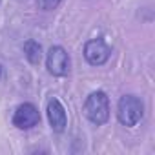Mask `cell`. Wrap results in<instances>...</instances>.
Returning <instances> with one entry per match:
<instances>
[{"mask_svg":"<svg viewBox=\"0 0 155 155\" xmlns=\"http://www.w3.org/2000/svg\"><path fill=\"white\" fill-rule=\"evenodd\" d=\"M144 115V104L137 95H122L117 104V119L122 126L133 128Z\"/></svg>","mask_w":155,"mask_h":155,"instance_id":"7a4b0ae2","label":"cell"},{"mask_svg":"<svg viewBox=\"0 0 155 155\" xmlns=\"http://www.w3.org/2000/svg\"><path fill=\"white\" fill-rule=\"evenodd\" d=\"M48 71L55 77H64L69 73V55L62 46H51L46 58Z\"/></svg>","mask_w":155,"mask_h":155,"instance_id":"277c9868","label":"cell"},{"mask_svg":"<svg viewBox=\"0 0 155 155\" xmlns=\"http://www.w3.org/2000/svg\"><path fill=\"white\" fill-rule=\"evenodd\" d=\"M110 55H111V49H110V46L102 38H91V40H88L84 44V58L91 66L106 64Z\"/></svg>","mask_w":155,"mask_h":155,"instance_id":"5b68a950","label":"cell"},{"mask_svg":"<svg viewBox=\"0 0 155 155\" xmlns=\"http://www.w3.org/2000/svg\"><path fill=\"white\" fill-rule=\"evenodd\" d=\"M40 122L38 108L31 102H22L17 106L13 113V126L18 130H31Z\"/></svg>","mask_w":155,"mask_h":155,"instance_id":"3957f363","label":"cell"},{"mask_svg":"<svg viewBox=\"0 0 155 155\" xmlns=\"http://www.w3.org/2000/svg\"><path fill=\"white\" fill-rule=\"evenodd\" d=\"M48 120H49V126L55 133H62L68 126V115H66V110L62 106V102L55 97H51L48 101Z\"/></svg>","mask_w":155,"mask_h":155,"instance_id":"8992f818","label":"cell"},{"mask_svg":"<svg viewBox=\"0 0 155 155\" xmlns=\"http://www.w3.org/2000/svg\"><path fill=\"white\" fill-rule=\"evenodd\" d=\"M84 113L90 122L95 126H102L110 119V99L104 91H93L88 95L84 102Z\"/></svg>","mask_w":155,"mask_h":155,"instance_id":"6da1fadb","label":"cell"},{"mask_svg":"<svg viewBox=\"0 0 155 155\" xmlns=\"http://www.w3.org/2000/svg\"><path fill=\"white\" fill-rule=\"evenodd\" d=\"M24 55H26V58H28L29 64L38 66L40 60H42V46L37 40H28L24 44Z\"/></svg>","mask_w":155,"mask_h":155,"instance_id":"52a82bcc","label":"cell"},{"mask_svg":"<svg viewBox=\"0 0 155 155\" xmlns=\"http://www.w3.org/2000/svg\"><path fill=\"white\" fill-rule=\"evenodd\" d=\"M62 0H40V8L46 9V11H51V9H57L60 6Z\"/></svg>","mask_w":155,"mask_h":155,"instance_id":"ba28073f","label":"cell"},{"mask_svg":"<svg viewBox=\"0 0 155 155\" xmlns=\"http://www.w3.org/2000/svg\"><path fill=\"white\" fill-rule=\"evenodd\" d=\"M2 73H4V68H2V64H0V79H2Z\"/></svg>","mask_w":155,"mask_h":155,"instance_id":"9c48e42d","label":"cell"}]
</instances>
